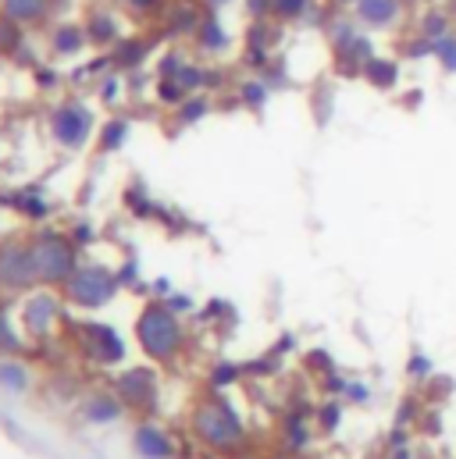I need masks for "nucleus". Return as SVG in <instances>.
Segmentation results:
<instances>
[{
	"instance_id": "f257e3e1",
	"label": "nucleus",
	"mask_w": 456,
	"mask_h": 459,
	"mask_svg": "<svg viewBox=\"0 0 456 459\" xmlns=\"http://www.w3.org/2000/svg\"><path fill=\"white\" fill-rule=\"evenodd\" d=\"M136 339H139L143 352H146L150 359H161V363L175 359V356L182 352V342H186L179 317H175L164 303H150V307L139 314V321H136Z\"/></svg>"
},
{
	"instance_id": "f03ea898",
	"label": "nucleus",
	"mask_w": 456,
	"mask_h": 459,
	"mask_svg": "<svg viewBox=\"0 0 456 459\" xmlns=\"http://www.w3.org/2000/svg\"><path fill=\"white\" fill-rule=\"evenodd\" d=\"M32 246V264H36V278L43 285H65L79 260H75V246L68 242V235H57V231H39L29 238Z\"/></svg>"
},
{
	"instance_id": "7ed1b4c3",
	"label": "nucleus",
	"mask_w": 456,
	"mask_h": 459,
	"mask_svg": "<svg viewBox=\"0 0 456 459\" xmlns=\"http://www.w3.org/2000/svg\"><path fill=\"white\" fill-rule=\"evenodd\" d=\"M193 431L215 453H232L242 446V420L228 403H204L193 413Z\"/></svg>"
},
{
	"instance_id": "20e7f679",
	"label": "nucleus",
	"mask_w": 456,
	"mask_h": 459,
	"mask_svg": "<svg viewBox=\"0 0 456 459\" xmlns=\"http://www.w3.org/2000/svg\"><path fill=\"white\" fill-rule=\"evenodd\" d=\"M329 39H332V50H336V65L349 75H364L367 61L378 57L374 39L356 25V18H336L329 25Z\"/></svg>"
},
{
	"instance_id": "39448f33",
	"label": "nucleus",
	"mask_w": 456,
	"mask_h": 459,
	"mask_svg": "<svg viewBox=\"0 0 456 459\" xmlns=\"http://www.w3.org/2000/svg\"><path fill=\"white\" fill-rule=\"evenodd\" d=\"M65 292L72 303L79 307H104L118 292V281L108 267H97V264H83L75 267V274L65 281Z\"/></svg>"
},
{
	"instance_id": "423d86ee",
	"label": "nucleus",
	"mask_w": 456,
	"mask_h": 459,
	"mask_svg": "<svg viewBox=\"0 0 456 459\" xmlns=\"http://www.w3.org/2000/svg\"><path fill=\"white\" fill-rule=\"evenodd\" d=\"M32 281H39V278H36L29 238H4L0 242V289L25 292Z\"/></svg>"
},
{
	"instance_id": "0eeeda50",
	"label": "nucleus",
	"mask_w": 456,
	"mask_h": 459,
	"mask_svg": "<svg viewBox=\"0 0 456 459\" xmlns=\"http://www.w3.org/2000/svg\"><path fill=\"white\" fill-rule=\"evenodd\" d=\"M50 132L57 135V143L61 146H83L86 139H90V132H93V115L79 104V100H68V104H61L54 115H50Z\"/></svg>"
},
{
	"instance_id": "6e6552de",
	"label": "nucleus",
	"mask_w": 456,
	"mask_h": 459,
	"mask_svg": "<svg viewBox=\"0 0 456 459\" xmlns=\"http://www.w3.org/2000/svg\"><path fill=\"white\" fill-rule=\"evenodd\" d=\"M407 11V0H356L353 18L360 29H396Z\"/></svg>"
},
{
	"instance_id": "1a4fd4ad",
	"label": "nucleus",
	"mask_w": 456,
	"mask_h": 459,
	"mask_svg": "<svg viewBox=\"0 0 456 459\" xmlns=\"http://www.w3.org/2000/svg\"><path fill=\"white\" fill-rule=\"evenodd\" d=\"M83 349H86L93 359H101V363H118L121 352H125L111 328H108V325H97V321H90V325L83 328Z\"/></svg>"
},
{
	"instance_id": "9d476101",
	"label": "nucleus",
	"mask_w": 456,
	"mask_h": 459,
	"mask_svg": "<svg viewBox=\"0 0 456 459\" xmlns=\"http://www.w3.org/2000/svg\"><path fill=\"white\" fill-rule=\"evenodd\" d=\"M57 325V299L50 296V292H36V296H29V303H25V328H29V335H47L50 328Z\"/></svg>"
},
{
	"instance_id": "9b49d317",
	"label": "nucleus",
	"mask_w": 456,
	"mask_h": 459,
	"mask_svg": "<svg viewBox=\"0 0 456 459\" xmlns=\"http://www.w3.org/2000/svg\"><path fill=\"white\" fill-rule=\"evenodd\" d=\"M157 395V381L150 370H128L125 377H118V399L128 406H150Z\"/></svg>"
},
{
	"instance_id": "f8f14e48",
	"label": "nucleus",
	"mask_w": 456,
	"mask_h": 459,
	"mask_svg": "<svg viewBox=\"0 0 456 459\" xmlns=\"http://www.w3.org/2000/svg\"><path fill=\"white\" fill-rule=\"evenodd\" d=\"M136 453L143 459H171L175 456V446H171V438L164 435V431H157L153 424H143L139 431H136Z\"/></svg>"
},
{
	"instance_id": "ddd939ff",
	"label": "nucleus",
	"mask_w": 456,
	"mask_h": 459,
	"mask_svg": "<svg viewBox=\"0 0 456 459\" xmlns=\"http://www.w3.org/2000/svg\"><path fill=\"white\" fill-rule=\"evenodd\" d=\"M121 399H114L108 392H97V395H90L86 403H83V417L90 420V424H111L121 417Z\"/></svg>"
},
{
	"instance_id": "4468645a",
	"label": "nucleus",
	"mask_w": 456,
	"mask_h": 459,
	"mask_svg": "<svg viewBox=\"0 0 456 459\" xmlns=\"http://www.w3.org/2000/svg\"><path fill=\"white\" fill-rule=\"evenodd\" d=\"M364 79L374 86V90H396V82H399V61H392V57H371L367 61V68H364Z\"/></svg>"
},
{
	"instance_id": "2eb2a0df",
	"label": "nucleus",
	"mask_w": 456,
	"mask_h": 459,
	"mask_svg": "<svg viewBox=\"0 0 456 459\" xmlns=\"http://www.w3.org/2000/svg\"><path fill=\"white\" fill-rule=\"evenodd\" d=\"M47 7H50V0H0L4 18L18 22V25H36L47 14Z\"/></svg>"
},
{
	"instance_id": "dca6fc26",
	"label": "nucleus",
	"mask_w": 456,
	"mask_h": 459,
	"mask_svg": "<svg viewBox=\"0 0 456 459\" xmlns=\"http://www.w3.org/2000/svg\"><path fill=\"white\" fill-rule=\"evenodd\" d=\"M417 32L428 36V39H443L446 32H453V18H450V11H443V7H428V11L417 18Z\"/></svg>"
},
{
	"instance_id": "f3484780",
	"label": "nucleus",
	"mask_w": 456,
	"mask_h": 459,
	"mask_svg": "<svg viewBox=\"0 0 456 459\" xmlns=\"http://www.w3.org/2000/svg\"><path fill=\"white\" fill-rule=\"evenodd\" d=\"M197 39H200V47L204 50H225L228 47V32L225 25L218 22V14H207V18H200V25H197Z\"/></svg>"
},
{
	"instance_id": "a211bd4d",
	"label": "nucleus",
	"mask_w": 456,
	"mask_h": 459,
	"mask_svg": "<svg viewBox=\"0 0 456 459\" xmlns=\"http://www.w3.org/2000/svg\"><path fill=\"white\" fill-rule=\"evenodd\" d=\"M86 29L83 25H57V32H54V50L57 54H79L83 47H86Z\"/></svg>"
},
{
	"instance_id": "6ab92c4d",
	"label": "nucleus",
	"mask_w": 456,
	"mask_h": 459,
	"mask_svg": "<svg viewBox=\"0 0 456 459\" xmlns=\"http://www.w3.org/2000/svg\"><path fill=\"white\" fill-rule=\"evenodd\" d=\"M0 388L7 392H25L29 388V370L18 359H0Z\"/></svg>"
},
{
	"instance_id": "aec40b11",
	"label": "nucleus",
	"mask_w": 456,
	"mask_h": 459,
	"mask_svg": "<svg viewBox=\"0 0 456 459\" xmlns=\"http://www.w3.org/2000/svg\"><path fill=\"white\" fill-rule=\"evenodd\" d=\"M314 11V0H271V14L282 22H300Z\"/></svg>"
},
{
	"instance_id": "412c9836",
	"label": "nucleus",
	"mask_w": 456,
	"mask_h": 459,
	"mask_svg": "<svg viewBox=\"0 0 456 459\" xmlns=\"http://www.w3.org/2000/svg\"><path fill=\"white\" fill-rule=\"evenodd\" d=\"M435 61H439L443 72L456 75V29L453 32H446L443 39H435Z\"/></svg>"
},
{
	"instance_id": "4be33fe9",
	"label": "nucleus",
	"mask_w": 456,
	"mask_h": 459,
	"mask_svg": "<svg viewBox=\"0 0 456 459\" xmlns=\"http://www.w3.org/2000/svg\"><path fill=\"white\" fill-rule=\"evenodd\" d=\"M403 57H410V61H425V57H435V39H428V36H414V39H407L403 43Z\"/></svg>"
},
{
	"instance_id": "5701e85b",
	"label": "nucleus",
	"mask_w": 456,
	"mask_h": 459,
	"mask_svg": "<svg viewBox=\"0 0 456 459\" xmlns=\"http://www.w3.org/2000/svg\"><path fill=\"white\" fill-rule=\"evenodd\" d=\"M86 36L97 43H108V39H114V22L108 14H97L93 22H86Z\"/></svg>"
},
{
	"instance_id": "b1692460",
	"label": "nucleus",
	"mask_w": 456,
	"mask_h": 459,
	"mask_svg": "<svg viewBox=\"0 0 456 459\" xmlns=\"http://www.w3.org/2000/svg\"><path fill=\"white\" fill-rule=\"evenodd\" d=\"M18 22H11V18H0V47L4 50H14L18 47Z\"/></svg>"
},
{
	"instance_id": "393cba45",
	"label": "nucleus",
	"mask_w": 456,
	"mask_h": 459,
	"mask_svg": "<svg viewBox=\"0 0 456 459\" xmlns=\"http://www.w3.org/2000/svg\"><path fill=\"white\" fill-rule=\"evenodd\" d=\"M242 97H246L250 108H260V104L267 100V86H264V82H246V86H242Z\"/></svg>"
},
{
	"instance_id": "a878e982",
	"label": "nucleus",
	"mask_w": 456,
	"mask_h": 459,
	"mask_svg": "<svg viewBox=\"0 0 456 459\" xmlns=\"http://www.w3.org/2000/svg\"><path fill=\"white\" fill-rule=\"evenodd\" d=\"M339 417H342L339 403H329V406H321V428H325V431H336V428H339Z\"/></svg>"
},
{
	"instance_id": "bb28decb",
	"label": "nucleus",
	"mask_w": 456,
	"mask_h": 459,
	"mask_svg": "<svg viewBox=\"0 0 456 459\" xmlns=\"http://www.w3.org/2000/svg\"><path fill=\"white\" fill-rule=\"evenodd\" d=\"M407 370H410L414 377H428V374H432V359H428V356H410Z\"/></svg>"
},
{
	"instance_id": "cd10ccee",
	"label": "nucleus",
	"mask_w": 456,
	"mask_h": 459,
	"mask_svg": "<svg viewBox=\"0 0 456 459\" xmlns=\"http://www.w3.org/2000/svg\"><path fill=\"white\" fill-rule=\"evenodd\" d=\"M14 349H18V339H14L11 325L0 317V352H14Z\"/></svg>"
},
{
	"instance_id": "c85d7f7f",
	"label": "nucleus",
	"mask_w": 456,
	"mask_h": 459,
	"mask_svg": "<svg viewBox=\"0 0 456 459\" xmlns=\"http://www.w3.org/2000/svg\"><path fill=\"white\" fill-rule=\"evenodd\" d=\"M246 7H250L253 18H267L271 14V0H246Z\"/></svg>"
},
{
	"instance_id": "c756f323",
	"label": "nucleus",
	"mask_w": 456,
	"mask_h": 459,
	"mask_svg": "<svg viewBox=\"0 0 456 459\" xmlns=\"http://www.w3.org/2000/svg\"><path fill=\"white\" fill-rule=\"evenodd\" d=\"M132 11H143V14H150L153 7H161V0H125Z\"/></svg>"
},
{
	"instance_id": "7c9ffc66",
	"label": "nucleus",
	"mask_w": 456,
	"mask_h": 459,
	"mask_svg": "<svg viewBox=\"0 0 456 459\" xmlns=\"http://www.w3.org/2000/svg\"><path fill=\"white\" fill-rule=\"evenodd\" d=\"M346 392H349V399H356V403L367 399V385H346Z\"/></svg>"
},
{
	"instance_id": "2f4dec72",
	"label": "nucleus",
	"mask_w": 456,
	"mask_h": 459,
	"mask_svg": "<svg viewBox=\"0 0 456 459\" xmlns=\"http://www.w3.org/2000/svg\"><path fill=\"white\" fill-rule=\"evenodd\" d=\"M389 459H417V453L407 446V449H396V453H389Z\"/></svg>"
},
{
	"instance_id": "473e14b6",
	"label": "nucleus",
	"mask_w": 456,
	"mask_h": 459,
	"mask_svg": "<svg viewBox=\"0 0 456 459\" xmlns=\"http://www.w3.org/2000/svg\"><path fill=\"white\" fill-rule=\"evenodd\" d=\"M204 4H207L211 11H222V7H225V4H232V0H204Z\"/></svg>"
},
{
	"instance_id": "72a5a7b5",
	"label": "nucleus",
	"mask_w": 456,
	"mask_h": 459,
	"mask_svg": "<svg viewBox=\"0 0 456 459\" xmlns=\"http://www.w3.org/2000/svg\"><path fill=\"white\" fill-rule=\"evenodd\" d=\"M336 4H342V7H353V4H356V0H336Z\"/></svg>"
},
{
	"instance_id": "f704fd0d",
	"label": "nucleus",
	"mask_w": 456,
	"mask_h": 459,
	"mask_svg": "<svg viewBox=\"0 0 456 459\" xmlns=\"http://www.w3.org/2000/svg\"><path fill=\"white\" fill-rule=\"evenodd\" d=\"M407 4H432V0H407Z\"/></svg>"
},
{
	"instance_id": "c9c22d12",
	"label": "nucleus",
	"mask_w": 456,
	"mask_h": 459,
	"mask_svg": "<svg viewBox=\"0 0 456 459\" xmlns=\"http://www.w3.org/2000/svg\"><path fill=\"white\" fill-rule=\"evenodd\" d=\"M278 459H300V456H293V453H285V456H278Z\"/></svg>"
}]
</instances>
